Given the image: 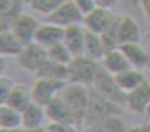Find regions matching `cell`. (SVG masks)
<instances>
[{"instance_id":"7a4b0ae2","label":"cell","mask_w":150,"mask_h":132,"mask_svg":"<svg viewBox=\"0 0 150 132\" xmlns=\"http://www.w3.org/2000/svg\"><path fill=\"white\" fill-rule=\"evenodd\" d=\"M59 96L69 106L76 118L79 115H85L90 103V94L87 86L67 83L60 91Z\"/></svg>"},{"instance_id":"d6986e66","label":"cell","mask_w":150,"mask_h":132,"mask_svg":"<svg viewBox=\"0 0 150 132\" xmlns=\"http://www.w3.org/2000/svg\"><path fill=\"white\" fill-rule=\"evenodd\" d=\"M86 31V30H85ZM106 48L102 42L100 35L93 34L86 31L85 44L83 55L97 63H100L106 53Z\"/></svg>"},{"instance_id":"e0dca14e","label":"cell","mask_w":150,"mask_h":132,"mask_svg":"<svg viewBox=\"0 0 150 132\" xmlns=\"http://www.w3.org/2000/svg\"><path fill=\"white\" fill-rule=\"evenodd\" d=\"M115 80L119 88L125 94L138 88L145 81H147L145 79L144 75L142 74V72L139 71V70L133 69V68H130V69L124 71L122 73L115 76Z\"/></svg>"},{"instance_id":"7402d4cb","label":"cell","mask_w":150,"mask_h":132,"mask_svg":"<svg viewBox=\"0 0 150 132\" xmlns=\"http://www.w3.org/2000/svg\"><path fill=\"white\" fill-rule=\"evenodd\" d=\"M24 45L14 36L11 30H0V55L6 56H18Z\"/></svg>"},{"instance_id":"d590c367","label":"cell","mask_w":150,"mask_h":132,"mask_svg":"<svg viewBox=\"0 0 150 132\" xmlns=\"http://www.w3.org/2000/svg\"><path fill=\"white\" fill-rule=\"evenodd\" d=\"M147 115H148V116H149V118H150V106H149L148 111H147Z\"/></svg>"},{"instance_id":"d6a6232c","label":"cell","mask_w":150,"mask_h":132,"mask_svg":"<svg viewBox=\"0 0 150 132\" xmlns=\"http://www.w3.org/2000/svg\"><path fill=\"white\" fill-rule=\"evenodd\" d=\"M141 8L147 19H150V0H140Z\"/></svg>"},{"instance_id":"836d02e7","label":"cell","mask_w":150,"mask_h":132,"mask_svg":"<svg viewBox=\"0 0 150 132\" xmlns=\"http://www.w3.org/2000/svg\"><path fill=\"white\" fill-rule=\"evenodd\" d=\"M6 70V61L5 57L0 55V77L4 76V72Z\"/></svg>"},{"instance_id":"ac0fdd59","label":"cell","mask_w":150,"mask_h":132,"mask_svg":"<svg viewBox=\"0 0 150 132\" xmlns=\"http://www.w3.org/2000/svg\"><path fill=\"white\" fill-rule=\"evenodd\" d=\"M31 88L22 83H16L12 88L6 106H10L18 112H23L32 103Z\"/></svg>"},{"instance_id":"9c48e42d","label":"cell","mask_w":150,"mask_h":132,"mask_svg":"<svg viewBox=\"0 0 150 132\" xmlns=\"http://www.w3.org/2000/svg\"><path fill=\"white\" fill-rule=\"evenodd\" d=\"M125 105L135 114H147L150 106V83L145 81L138 88L126 94Z\"/></svg>"},{"instance_id":"3957f363","label":"cell","mask_w":150,"mask_h":132,"mask_svg":"<svg viewBox=\"0 0 150 132\" xmlns=\"http://www.w3.org/2000/svg\"><path fill=\"white\" fill-rule=\"evenodd\" d=\"M95 92L104 97L115 105H119L126 101V94L119 88L115 80V76L107 73L102 67L99 68L96 77L92 84Z\"/></svg>"},{"instance_id":"5b68a950","label":"cell","mask_w":150,"mask_h":132,"mask_svg":"<svg viewBox=\"0 0 150 132\" xmlns=\"http://www.w3.org/2000/svg\"><path fill=\"white\" fill-rule=\"evenodd\" d=\"M16 61L22 69L35 74L48 61L47 49L36 42H32L23 47L16 56Z\"/></svg>"},{"instance_id":"6da1fadb","label":"cell","mask_w":150,"mask_h":132,"mask_svg":"<svg viewBox=\"0 0 150 132\" xmlns=\"http://www.w3.org/2000/svg\"><path fill=\"white\" fill-rule=\"evenodd\" d=\"M99 68L100 66L97 61L84 55L74 57L67 65V83L92 86Z\"/></svg>"},{"instance_id":"ffe728a7","label":"cell","mask_w":150,"mask_h":132,"mask_svg":"<svg viewBox=\"0 0 150 132\" xmlns=\"http://www.w3.org/2000/svg\"><path fill=\"white\" fill-rule=\"evenodd\" d=\"M35 77L67 83V66L59 65L48 59L39 71L35 73Z\"/></svg>"},{"instance_id":"7c38bea8","label":"cell","mask_w":150,"mask_h":132,"mask_svg":"<svg viewBox=\"0 0 150 132\" xmlns=\"http://www.w3.org/2000/svg\"><path fill=\"white\" fill-rule=\"evenodd\" d=\"M86 31L80 25H74L64 29L62 43L69 49L73 57H78L83 55L84 44H85Z\"/></svg>"},{"instance_id":"484cf974","label":"cell","mask_w":150,"mask_h":132,"mask_svg":"<svg viewBox=\"0 0 150 132\" xmlns=\"http://www.w3.org/2000/svg\"><path fill=\"white\" fill-rule=\"evenodd\" d=\"M117 20H119V18L115 20V22L113 23L104 33L100 35L101 39H102V42H103V44H104L107 51L120 47L119 33H117Z\"/></svg>"},{"instance_id":"9a60e30c","label":"cell","mask_w":150,"mask_h":132,"mask_svg":"<svg viewBox=\"0 0 150 132\" xmlns=\"http://www.w3.org/2000/svg\"><path fill=\"white\" fill-rule=\"evenodd\" d=\"M101 63L103 69L112 76L119 75L131 68L128 59L120 49V47L106 51Z\"/></svg>"},{"instance_id":"8992f818","label":"cell","mask_w":150,"mask_h":132,"mask_svg":"<svg viewBox=\"0 0 150 132\" xmlns=\"http://www.w3.org/2000/svg\"><path fill=\"white\" fill-rule=\"evenodd\" d=\"M117 19L110 9L95 7L88 14H84L82 26L87 32L97 35L103 34Z\"/></svg>"},{"instance_id":"e575fe53","label":"cell","mask_w":150,"mask_h":132,"mask_svg":"<svg viewBox=\"0 0 150 132\" xmlns=\"http://www.w3.org/2000/svg\"><path fill=\"white\" fill-rule=\"evenodd\" d=\"M0 132H26V130L23 128H16V129H3L0 128Z\"/></svg>"},{"instance_id":"8d00e7d4","label":"cell","mask_w":150,"mask_h":132,"mask_svg":"<svg viewBox=\"0 0 150 132\" xmlns=\"http://www.w3.org/2000/svg\"><path fill=\"white\" fill-rule=\"evenodd\" d=\"M21 1H24V2H27V3H29V1H30V0H21Z\"/></svg>"},{"instance_id":"52a82bcc","label":"cell","mask_w":150,"mask_h":132,"mask_svg":"<svg viewBox=\"0 0 150 132\" xmlns=\"http://www.w3.org/2000/svg\"><path fill=\"white\" fill-rule=\"evenodd\" d=\"M65 84L67 82L36 78L35 82L31 87L32 101L37 105L45 108L52 99L59 95Z\"/></svg>"},{"instance_id":"5bb4252c","label":"cell","mask_w":150,"mask_h":132,"mask_svg":"<svg viewBox=\"0 0 150 132\" xmlns=\"http://www.w3.org/2000/svg\"><path fill=\"white\" fill-rule=\"evenodd\" d=\"M120 46L124 44L139 43L141 39V31L138 23L132 16H120L117 20Z\"/></svg>"},{"instance_id":"603a6c76","label":"cell","mask_w":150,"mask_h":132,"mask_svg":"<svg viewBox=\"0 0 150 132\" xmlns=\"http://www.w3.org/2000/svg\"><path fill=\"white\" fill-rule=\"evenodd\" d=\"M0 128L16 129L22 128L21 113L8 106H0Z\"/></svg>"},{"instance_id":"83f0119b","label":"cell","mask_w":150,"mask_h":132,"mask_svg":"<svg viewBox=\"0 0 150 132\" xmlns=\"http://www.w3.org/2000/svg\"><path fill=\"white\" fill-rule=\"evenodd\" d=\"M14 84L16 83L13 82V80L7 76L4 75L0 77V106L6 105Z\"/></svg>"},{"instance_id":"1f68e13d","label":"cell","mask_w":150,"mask_h":132,"mask_svg":"<svg viewBox=\"0 0 150 132\" xmlns=\"http://www.w3.org/2000/svg\"><path fill=\"white\" fill-rule=\"evenodd\" d=\"M127 132H150V125L149 124H140L135 125L127 129Z\"/></svg>"},{"instance_id":"cb8c5ba5","label":"cell","mask_w":150,"mask_h":132,"mask_svg":"<svg viewBox=\"0 0 150 132\" xmlns=\"http://www.w3.org/2000/svg\"><path fill=\"white\" fill-rule=\"evenodd\" d=\"M92 132H127L126 126L119 117L110 115L96 121L93 124Z\"/></svg>"},{"instance_id":"f546056e","label":"cell","mask_w":150,"mask_h":132,"mask_svg":"<svg viewBox=\"0 0 150 132\" xmlns=\"http://www.w3.org/2000/svg\"><path fill=\"white\" fill-rule=\"evenodd\" d=\"M73 1L79 7V9L83 12V14H88V12L96 7L95 0H73Z\"/></svg>"},{"instance_id":"8fae6325","label":"cell","mask_w":150,"mask_h":132,"mask_svg":"<svg viewBox=\"0 0 150 132\" xmlns=\"http://www.w3.org/2000/svg\"><path fill=\"white\" fill-rule=\"evenodd\" d=\"M45 113L47 120L53 124L60 123H73L76 120V116L69 106L64 103L62 98L57 95L45 106Z\"/></svg>"},{"instance_id":"4316f807","label":"cell","mask_w":150,"mask_h":132,"mask_svg":"<svg viewBox=\"0 0 150 132\" xmlns=\"http://www.w3.org/2000/svg\"><path fill=\"white\" fill-rule=\"evenodd\" d=\"M63 1L64 0H30L29 4L35 11L46 16L51 14Z\"/></svg>"},{"instance_id":"4dcf8cb0","label":"cell","mask_w":150,"mask_h":132,"mask_svg":"<svg viewBox=\"0 0 150 132\" xmlns=\"http://www.w3.org/2000/svg\"><path fill=\"white\" fill-rule=\"evenodd\" d=\"M117 0H95L96 7L106 8V9H111L117 4Z\"/></svg>"},{"instance_id":"4fadbf2b","label":"cell","mask_w":150,"mask_h":132,"mask_svg":"<svg viewBox=\"0 0 150 132\" xmlns=\"http://www.w3.org/2000/svg\"><path fill=\"white\" fill-rule=\"evenodd\" d=\"M21 117H22V128L26 131L43 128L44 124L47 121L44 106L37 105L34 101H32L23 112H21Z\"/></svg>"},{"instance_id":"f1b7e54d","label":"cell","mask_w":150,"mask_h":132,"mask_svg":"<svg viewBox=\"0 0 150 132\" xmlns=\"http://www.w3.org/2000/svg\"><path fill=\"white\" fill-rule=\"evenodd\" d=\"M48 129L51 132H78L73 123H60V124L50 123Z\"/></svg>"},{"instance_id":"d4e9b609","label":"cell","mask_w":150,"mask_h":132,"mask_svg":"<svg viewBox=\"0 0 150 132\" xmlns=\"http://www.w3.org/2000/svg\"><path fill=\"white\" fill-rule=\"evenodd\" d=\"M47 53L48 59L50 61L63 66H67L71 61V59H74L73 55L71 54V52L69 51V49L65 47L62 42L48 48Z\"/></svg>"},{"instance_id":"ba28073f","label":"cell","mask_w":150,"mask_h":132,"mask_svg":"<svg viewBox=\"0 0 150 132\" xmlns=\"http://www.w3.org/2000/svg\"><path fill=\"white\" fill-rule=\"evenodd\" d=\"M39 23L35 16L28 12L22 11L16 16L12 22L10 30L23 45H27L34 41L36 31L39 27Z\"/></svg>"},{"instance_id":"30bf717a","label":"cell","mask_w":150,"mask_h":132,"mask_svg":"<svg viewBox=\"0 0 150 132\" xmlns=\"http://www.w3.org/2000/svg\"><path fill=\"white\" fill-rule=\"evenodd\" d=\"M63 33H64V29L51 23L45 22L39 25L33 42H36L45 49H48L62 42Z\"/></svg>"},{"instance_id":"44dd1931","label":"cell","mask_w":150,"mask_h":132,"mask_svg":"<svg viewBox=\"0 0 150 132\" xmlns=\"http://www.w3.org/2000/svg\"><path fill=\"white\" fill-rule=\"evenodd\" d=\"M21 0H0V30H8L20 12Z\"/></svg>"},{"instance_id":"2e32d148","label":"cell","mask_w":150,"mask_h":132,"mask_svg":"<svg viewBox=\"0 0 150 132\" xmlns=\"http://www.w3.org/2000/svg\"><path fill=\"white\" fill-rule=\"evenodd\" d=\"M120 49L127 57L131 68L133 69L142 71L144 68H146L149 65V55L143 49L140 43L124 44V45L120 46Z\"/></svg>"},{"instance_id":"277c9868","label":"cell","mask_w":150,"mask_h":132,"mask_svg":"<svg viewBox=\"0 0 150 132\" xmlns=\"http://www.w3.org/2000/svg\"><path fill=\"white\" fill-rule=\"evenodd\" d=\"M83 16V12L73 0H64L51 14L46 16V22L67 29L74 25L82 24Z\"/></svg>"}]
</instances>
